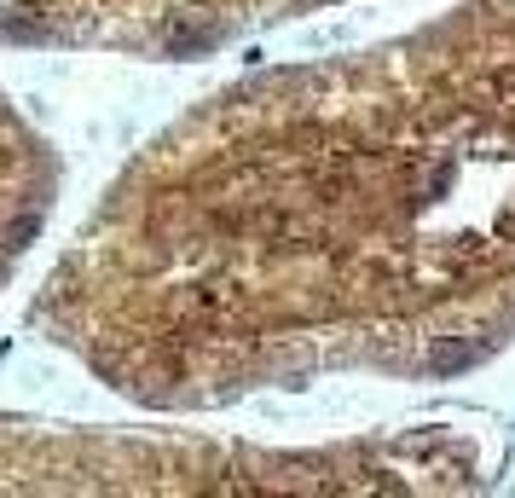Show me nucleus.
I'll use <instances>...</instances> for the list:
<instances>
[{"label":"nucleus","instance_id":"2","mask_svg":"<svg viewBox=\"0 0 515 498\" xmlns=\"http://www.w3.org/2000/svg\"><path fill=\"white\" fill-rule=\"evenodd\" d=\"M53 197H58L53 151L0 87V290L24 267L29 244L41 238V226L53 215Z\"/></svg>","mask_w":515,"mask_h":498},{"label":"nucleus","instance_id":"1","mask_svg":"<svg viewBox=\"0 0 515 498\" xmlns=\"http://www.w3.org/2000/svg\"><path fill=\"white\" fill-rule=\"evenodd\" d=\"M313 0H0V35L93 53H197Z\"/></svg>","mask_w":515,"mask_h":498}]
</instances>
